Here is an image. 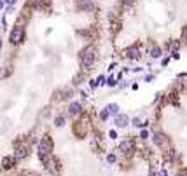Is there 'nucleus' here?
<instances>
[{
	"instance_id": "f8f14e48",
	"label": "nucleus",
	"mask_w": 187,
	"mask_h": 176,
	"mask_svg": "<svg viewBox=\"0 0 187 176\" xmlns=\"http://www.w3.org/2000/svg\"><path fill=\"white\" fill-rule=\"evenodd\" d=\"M26 155H28V146L26 145H23V146H19V148H18V152H16V157H26Z\"/></svg>"
},
{
	"instance_id": "dca6fc26",
	"label": "nucleus",
	"mask_w": 187,
	"mask_h": 176,
	"mask_svg": "<svg viewBox=\"0 0 187 176\" xmlns=\"http://www.w3.org/2000/svg\"><path fill=\"white\" fill-rule=\"evenodd\" d=\"M107 162H108V164H114V162H116V155H114V154H108V155H107Z\"/></svg>"
},
{
	"instance_id": "b1692460",
	"label": "nucleus",
	"mask_w": 187,
	"mask_h": 176,
	"mask_svg": "<svg viewBox=\"0 0 187 176\" xmlns=\"http://www.w3.org/2000/svg\"><path fill=\"white\" fill-rule=\"evenodd\" d=\"M5 2H7V4H9V5H12V4H16V0H5Z\"/></svg>"
},
{
	"instance_id": "9b49d317",
	"label": "nucleus",
	"mask_w": 187,
	"mask_h": 176,
	"mask_svg": "<svg viewBox=\"0 0 187 176\" xmlns=\"http://www.w3.org/2000/svg\"><path fill=\"white\" fill-rule=\"evenodd\" d=\"M14 160H16V157H5L4 160H2V166H4L5 169H9V167L14 166Z\"/></svg>"
},
{
	"instance_id": "2eb2a0df",
	"label": "nucleus",
	"mask_w": 187,
	"mask_h": 176,
	"mask_svg": "<svg viewBox=\"0 0 187 176\" xmlns=\"http://www.w3.org/2000/svg\"><path fill=\"white\" fill-rule=\"evenodd\" d=\"M108 115H110V113H108V112L105 110V108H103L102 113H100V119H102V120H107V119H108Z\"/></svg>"
},
{
	"instance_id": "aec40b11",
	"label": "nucleus",
	"mask_w": 187,
	"mask_h": 176,
	"mask_svg": "<svg viewBox=\"0 0 187 176\" xmlns=\"http://www.w3.org/2000/svg\"><path fill=\"white\" fill-rule=\"evenodd\" d=\"M133 2H135V0H122V4H124L126 7H129V5L133 4Z\"/></svg>"
},
{
	"instance_id": "4468645a",
	"label": "nucleus",
	"mask_w": 187,
	"mask_h": 176,
	"mask_svg": "<svg viewBox=\"0 0 187 176\" xmlns=\"http://www.w3.org/2000/svg\"><path fill=\"white\" fill-rule=\"evenodd\" d=\"M54 126H58V127L65 126V117H63V115H58V117L54 119Z\"/></svg>"
},
{
	"instance_id": "0eeeda50",
	"label": "nucleus",
	"mask_w": 187,
	"mask_h": 176,
	"mask_svg": "<svg viewBox=\"0 0 187 176\" xmlns=\"http://www.w3.org/2000/svg\"><path fill=\"white\" fill-rule=\"evenodd\" d=\"M77 7L80 11H91L93 9V2L91 0H77Z\"/></svg>"
},
{
	"instance_id": "6e6552de",
	"label": "nucleus",
	"mask_w": 187,
	"mask_h": 176,
	"mask_svg": "<svg viewBox=\"0 0 187 176\" xmlns=\"http://www.w3.org/2000/svg\"><path fill=\"white\" fill-rule=\"evenodd\" d=\"M126 56L131 58V59H135V58L140 56V49H138V45H131V47L126 49Z\"/></svg>"
},
{
	"instance_id": "4be33fe9",
	"label": "nucleus",
	"mask_w": 187,
	"mask_h": 176,
	"mask_svg": "<svg viewBox=\"0 0 187 176\" xmlns=\"http://www.w3.org/2000/svg\"><path fill=\"white\" fill-rule=\"evenodd\" d=\"M42 2H44V0H31V4H33V5H40Z\"/></svg>"
},
{
	"instance_id": "f03ea898",
	"label": "nucleus",
	"mask_w": 187,
	"mask_h": 176,
	"mask_svg": "<svg viewBox=\"0 0 187 176\" xmlns=\"http://www.w3.org/2000/svg\"><path fill=\"white\" fill-rule=\"evenodd\" d=\"M80 61H82L84 68H91L94 65V61H96V51H94V47L86 49L84 53H82V56H80Z\"/></svg>"
},
{
	"instance_id": "a211bd4d",
	"label": "nucleus",
	"mask_w": 187,
	"mask_h": 176,
	"mask_svg": "<svg viewBox=\"0 0 187 176\" xmlns=\"http://www.w3.org/2000/svg\"><path fill=\"white\" fill-rule=\"evenodd\" d=\"M133 126H137V127H142V126H145V124L140 122V119H133Z\"/></svg>"
},
{
	"instance_id": "39448f33",
	"label": "nucleus",
	"mask_w": 187,
	"mask_h": 176,
	"mask_svg": "<svg viewBox=\"0 0 187 176\" xmlns=\"http://www.w3.org/2000/svg\"><path fill=\"white\" fill-rule=\"evenodd\" d=\"M133 148H135V145H133V141L131 140H126V141H122V143L119 145V150L122 152V154H131Z\"/></svg>"
},
{
	"instance_id": "5701e85b",
	"label": "nucleus",
	"mask_w": 187,
	"mask_h": 176,
	"mask_svg": "<svg viewBox=\"0 0 187 176\" xmlns=\"http://www.w3.org/2000/svg\"><path fill=\"white\" fill-rule=\"evenodd\" d=\"M108 134H110V138H112V140H114V138H117V132H116V131H110Z\"/></svg>"
},
{
	"instance_id": "423d86ee",
	"label": "nucleus",
	"mask_w": 187,
	"mask_h": 176,
	"mask_svg": "<svg viewBox=\"0 0 187 176\" xmlns=\"http://www.w3.org/2000/svg\"><path fill=\"white\" fill-rule=\"evenodd\" d=\"M114 122H116V126L117 127H126V126H128L129 124V119H128V115H117L116 117V120H114Z\"/></svg>"
},
{
	"instance_id": "7ed1b4c3",
	"label": "nucleus",
	"mask_w": 187,
	"mask_h": 176,
	"mask_svg": "<svg viewBox=\"0 0 187 176\" xmlns=\"http://www.w3.org/2000/svg\"><path fill=\"white\" fill-rule=\"evenodd\" d=\"M23 33H25L23 26H14V30L11 31V42H12V44H19L21 39H23Z\"/></svg>"
},
{
	"instance_id": "6ab92c4d",
	"label": "nucleus",
	"mask_w": 187,
	"mask_h": 176,
	"mask_svg": "<svg viewBox=\"0 0 187 176\" xmlns=\"http://www.w3.org/2000/svg\"><path fill=\"white\" fill-rule=\"evenodd\" d=\"M182 39L187 42V26H184V28H182Z\"/></svg>"
},
{
	"instance_id": "bb28decb",
	"label": "nucleus",
	"mask_w": 187,
	"mask_h": 176,
	"mask_svg": "<svg viewBox=\"0 0 187 176\" xmlns=\"http://www.w3.org/2000/svg\"><path fill=\"white\" fill-rule=\"evenodd\" d=\"M0 47H2V40H0Z\"/></svg>"
},
{
	"instance_id": "1a4fd4ad",
	"label": "nucleus",
	"mask_w": 187,
	"mask_h": 176,
	"mask_svg": "<svg viewBox=\"0 0 187 176\" xmlns=\"http://www.w3.org/2000/svg\"><path fill=\"white\" fill-rule=\"evenodd\" d=\"M105 110L108 112V113H112V115H119V105H116V103H110V105H107L105 106Z\"/></svg>"
},
{
	"instance_id": "a878e982",
	"label": "nucleus",
	"mask_w": 187,
	"mask_h": 176,
	"mask_svg": "<svg viewBox=\"0 0 187 176\" xmlns=\"http://www.w3.org/2000/svg\"><path fill=\"white\" fill-rule=\"evenodd\" d=\"M2 9H4V4H2V2H0V11H2Z\"/></svg>"
},
{
	"instance_id": "f257e3e1",
	"label": "nucleus",
	"mask_w": 187,
	"mask_h": 176,
	"mask_svg": "<svg viewBox=\"0 0 187 176\" xmlns=\"http://www.w3.org/2000/svg\"><path fill=\"white\" fill-rule=\"evenodd\" d=\"M51 150H53V141H51V138H42V141H40L39 145V159L42 160V162H47V159L51 157Z\"/></svg>"
},
{
	"instance_id": "412c9836",
	"label": "nucleus",
	"mask_w": 187,
	"mask_h": 176,
	"mask_svg": "<svg viewBox=\"0 0 187 176\" xmlns=\"http://www.w3.org/2000/svg\"><path fill=\"white\" fill-rule=\"evenodd\" d=\"M140 136H142L143 140H147V138H149V132H147V131H142V134H140Z\"/></svg>"
},
{
	"instance_id": "20e7f679",
	"label": "nucleus",
	"mask_w": 187,
	"mask_h": 176,
	"mask_svg": "<svg viewBox=\"0 0 187 176\" xmlns=\"http://www.w3.org/2000/svg\"><path fill=\"white\" fill-rule=\"evenodd\" d=\"M154 143L161 148H168V138L163 134V132H156L154 134Z\"/></svg>"
},
{
	"instance_id": "ddd939ff",
	"label": "nucleus",
	"mask_w": 187,
	"mask_h": 176,
	"mask_svg": "<svg viewBox=\"0 0 187 176\" xmlns=\"http://www.w3.org/2000/svg\"><path fill=\"white\" fill-rule=\"evenodd\" d=\"M151 56H152V58H159V56H161V49L157 47V45L151 47Z\"/></svg>"
},
{
	"instance_id": "f3484780",
	"label": "nucleus",
	"mask_w": 187,
	"mask_h": 176,
	"mask_svg": "<svg viewBox=\"0 0 187 176\" xmlns=\"http://www.w3.org/2000/svg\"><path fill=\"white\" fill-rule=\"evenodd\" d=\"M107 84H108V86H110V87H114V86H116V79H114V77H108Z\"/></svg>"
},
{
	"instance_id": "9d476101",
	"label": "nucleus",
	"mask_w": 187,
	"mask_h": 176,
	"mask_svg": "<svg viewBox=\"0 0 187 176\" xmlns=\"http://www.w3.org/2000/svg\"><path fill=\"white\" fill-rule=\"evenodd\" d=\"M68 110H70V113H72V115H75V113H80V110H82V106H80V103L74 101V103L70 105V108H68Z\"/></svg>"
},
{
	"instance_id": "393cba45",
	"label": "nucleus",
	"mask_w": 187,
	"mask_h": 176,
	"mask_svg": "<svg viewBox=\"0 0 187 176\" xmlns=\"http://www.w3.org/2000/svg\"><path fill=\"white\" fill-rule=\"evenodd\" d=\"M180 176H187V167H185V169H184L182 173H180Z\"/></svg>"
}]
</instances>
